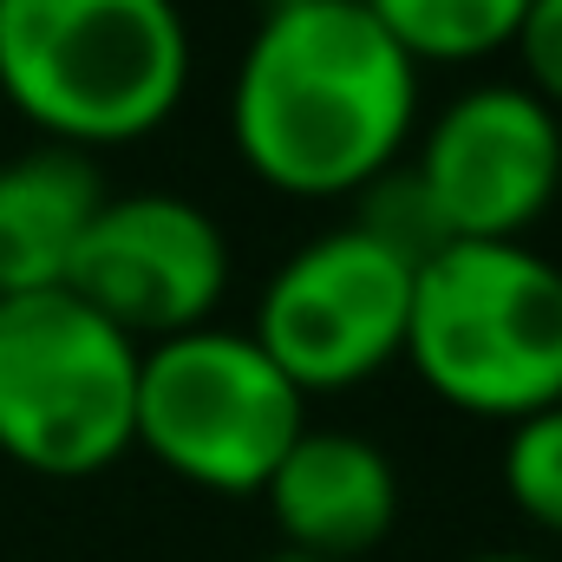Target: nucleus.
I'll return each instance as SVG.
<instances>
[{
  "label": "nucleus",
  "mask_w": 562,
  "mask_h": 562,
  "mask_svg": "<svg viewBox=\"0 0 562 562\" xmlns=\"http://www.w3.org/2000/svg\"><path fill=\"white\" fill-rule=\"evenodd\" d=\"M262 562H321V557H307V550H288V543H281V550H269Z\"/></svg>",
  "instance_id": "16"
},
{
  "label": "nucleus",
  "mask_w": 562,
  "mask_h": 562,
  "mask_svg": "<svg viewBox=\"0 0 562 562\" xmlns=\"http://www.w3.org/2000/svg\"><path fill=\"white\" fill-rule=\"evenodd\" d=\"M406 314L413 262L347 223L307 236L262 281L249 340L301 393H347L406 353Z\"/></svg>",
  "instance_id": "6"
},
{
  "label": "nucleus",
  "mask_w": 562,
  "mask_h": 562,
  "mask_svg": "<svg viewBox=\"0 0 562 562\" xmlns=\"http://www.w3.org/2000/svg\"><path fill=\"white\" fill-rule=\"evenodd\" d=\"M223 288H229V236L203 203L177 190L105 196L66 269V294H79L99 321H112L138 347L210 327Z\"/></svg>",
  "instance_id": "7"
},
{
  "label": "nucleus",
  "mask_w": 562,
  "mask_h": 562,
  "mask_svg": "<svg viewBox=\"0 0 562 562\" xmlns=\"http://www.w3.org/2000/svg\"><path fill=\"white\" fill-rule=\"evenodd\" d=\"M307 431V393L249 340V327H190L138 347L132 445L196 491L256 497Z\"/></svg>",
  "instance_id": "4"
},
{
  "label": "nucleus",
  "mask_w": 562,
  "mask_h": 562,
  "mask_svg": "<svg viewBox=\"0 0 562 562\" xmlns=\"http://www.w3.org/2000/svg\"><path fill=\"white\" fill-rule=\"evenodd\" d=\"M360 196V210H353V229H367L380 249H393L400 262H431L445 243H451V229H445V216H438V203H431V190H425V177L413 164H386L373 183H360L353 190Z\"/></svg>",
  "instance_id": "12"
},
{
  "label": "nucleus",
  "mask_w": 562,
  "mask_h": 562,
  "mask_svg": "<svg viewBox=\"0 0 562 562\" xmlns=\"http://www.w3.org/2000/svg\"><path fill=\"white\" fill-rule=\"evenodd\" d=\"M281 543L321 562L367 557L400 517V471L367 431L307 425L262 484Z\"/></svg>",
  "instance_id": "9"
},
{
  "label": "nucleus",
  "mask_w": 562,
  "mask_h": 562,
  "mask_svg": "<svg viewBox=\"0 0 562 562\" xmlns=\"http://www.w3.org/2000/svg\"><path fill=\"white\" fill-rule=\"evenodd\" d=\"M138 340L79 294L0 301V458L40 477H92L132 451Z\"/></svg>",
  "instance_id": "5"
},
{
  "label": "nucleus",
  "mask_w": 562,
  "mask_h": 562,
  "mask_svg": "<svg viewBox=\"0 0 562 562\" xmlns=\"http://www.w3.org/2000/svg\"><path fill=\"white\" fill-rule=\"evenodd\" d=\"M393 40L400 53L425 66V59H445V66H464V59H491L517 40L530 0H360Z\"/></svg>",
  "instance_id": "11"
},
{
  "label": "nucleus",
  "mask_w": 562,
  "mask_h": 562,
  "mask_svg": "<svg viewBox=\"0 0 562 562\" xmlns=\"http://www.w3.org/2000/svg\"><path fill=\"white\" fill-rule=\"evenodd\" d=\"M504 491L537 530L562 537V406H543V413L510 425V438H504Z\"/></svg>",
  "instance_id": "13"
},
{
  "label": "nucleus",
  "mask_w": 562,
  "mask_h": 562,
  "mask_svg": "<svg viewBox=\"0 0 562 562\" xmlns=\"http://www.w3.org/2000/svg\"><path fill=\"white\" fill-rule=\"evenodd\" d=\"M0 301H7V294H0Z\"/></svg>",
  "instance_id": "18"
},
{
  "label": "nucleus",
  "mask_w": 562,
  "mask_h": 562,
  "mask_svg": "<svg viewBox=\"0 0 562 562\" xmlns=\"http://www.w3.org/2000/svg\"><path fill=\"white\" fill-rule=\"evenodd\" d=\"M451 243H530L562 190V119L524 79L464 86L413 164Z\"/></svg>",
  "instance_id": "8"
},
{
  "label": "nucleus",
  "mask_w": 562,
  "mask_h": 562,
  "mask_svg": "<svg viewBox=\"0 0 562 562\" xmlns=\"http://www.w3.org/2000/svg\"><path fill=\"white\" fill-rule=\"evenodd\" d=\"M400 360L471 419L562 406V269L530 243H445L413 269Z\"/></svg>",
  "instance_id": "3"
},
{
  "label": "nucleus",
  "mask_w": 562,
  "mask_h": 562,
  "mask_svg": "<svg viewBox=\"0 0 562 562\" xmlns=\"http://www.w3.org/2000/svg\"><path fill=\"white\" fill-rule=\"evenodd\" d=\"M269 7H334V0H269Z\"/></svg>",
  "instance_id": "17"
},
{
  "label": "nucleus",
  "mask_w": 562,
  "mask_h": 562,
  "mask_svg": "<svg viewBox=\"0 0 562 562\" xmlns=\"http://www.w3.org/2000/svg\"><path fill=\"white\" fill-rule=\"evenodd\" d=\"M0 92L46 144H138L190 92V20L177 0H0Z\"/></svg>",
  "instance_id": "2"
},
{
  "label": "nucleus",
  "mask_w": 562,
  "mask_h": 562,
  "mask_svg": "<svg viewBox=\"0 0 562 562\" xmlns=\"http://www.w3.org/2000/svg\"><path fill=\"white\" fill-rule=\"evenodd\" d=\"M419 125V66L360 7H269L229 86V138L281 196H353Z\"/></svg>",
  "instance_id": "1"
},
{
  "label": "nucleus",
  "mask_w": 562,
  "mask_h": 562,
  "mask_svg": "<svg viewBox=\"0 0 562 562\" xmlns=\"http://www.w3.org/2000/svg\"><path fill=\"white\" fill-rule=\"evenodd\" d=\"M105 177L92 150L33 144L0 157V294H46L66 288L79 236L105 203Z\"/></svg>",
  "instance_id": "10"
},
{
  "label": "nucleus",
  "mask_w": 562,
  "mask_h": 562,
  "mask_svg": "<svg viewBox=\"0 0 562 562\" xmlns=\"http://www.w3.org/2000/svg\"><path fill=\"white\" fill-rule=\"evenodd\" d=\"M458 562H543V557H524V550H477V557H458Z\"/></svg>",
  "instance_id": "15"
},
{
  "label": "nucleus",
  "mask_w": 562,
  "mask_h": 562,
  "mask_svg": "<svg viewBox=\"0 0 562 562\" xmlns=\"http://www.w3.org/2000/svg\"><path fill=\"white\" fill-rule=\"evenodd\" d=\"M517 59H524V86L562 112V0H530L524 26H517Z\"/></svg>",
  "instance_id": "14"
}]
</instances>
